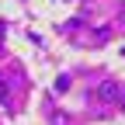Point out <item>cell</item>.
I'll list each match as a JSON object with an SVG mask.
<instances>
[{"label":"cell","mask_w":125,"mask_h":125,"mask_svg":"<svg viewBox=\"0 0 125 125\" xmlns=\"http://www.w3.org/2000/svg\"><path fill=\"white\" fill-rule=\"evenodd\" d=\"M4 97H7V90H4V80H0V101H4Z\"/></svg>","instance_id":"6da1fadb"}]
</instances>
